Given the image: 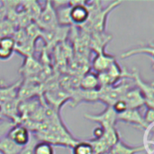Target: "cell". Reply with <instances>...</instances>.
I'll list each match as a JSON object with an SVG mask.
<instances>
[{"instance_id": "6da1fadb", "label": "cell", "mask_w": 154, "mask_h": 154, "mask_svg": "<svg viewBox=\"0 0 154 154\" xmlns=\"http://www.w3.org/2000/svg\"><path fill=\"white\" fill-rule=\"evenodd\" d=\"M34 23L42 31L53 30L59 26L57 22L56 11L52 5V2L47 1L45 3V5L42 7L39 16Z\"/></svg>"}, {"instance_id": "7a4b0ae2", "label": "cell", "mask_w": 154, "mask_h": 154, "mask_svg": "<svg viewBox=\"0 0 154 154\" xmlns=\"http://www.w3.org/2000/svg\"><path fill=\"white\" fill-rule=\"evenodd\" d=\"M130 79L133 80L134 85L135 88L141 92L143 97H144L145 103H146V107L149 108H153L154 103V84L153 82H146L144 81L141 75L140 72L137 69H134L132 71H130Z\"/></svg>"}, {"instance_id": "3957f363", "label": "cell", "mask_w": 154, "mask_h": 154, "mask_svg": "<svg viewBox=\"0 0 154 154\" xmlns=\"http://www.w3.org/2000/svg\"><path fill=\"white\" fill-rule=\"evenodd\" d=\"M45 100L52 110L59 114L60 107L68 101L70 100V92L65 88L54 87L50 88L45 91Z\"/></svg>"}, {"instance_id": "277c9868", "label": "cell", "mask_w": 154, "mask_h": 154, "mask_svg": "<svg viewBox=\"0 0 154 154\" xmlns=\"http://www.w3.org/2000/svg\"><path fill=\"white\" fill-rule=\"evenodd\" d=\"M84 117L89 121L97 123L104 130L116 128V125L117 123V115L112 106H106L104 111L97 115L85 114Z\"/></svg>"}, {"instance_id": "5b68a950", "label": "cell", "mask_w": 154, "mask_h": 154, "mask_svg": "<svg viewBox=\"0 0 154 154\" xmlns=\"http://www.w3.org/2000/svg\"><path fill=\"white\" fill-rule=\"evenodd\" d=\"M70 19L72 24L84 26L89 20V8L88 2L86 1H69Z\"/></svg>"}, {"instance_id": "8992f818", "label": "cell", "mask_w": 154, "mask_h": 154, "mask_svg": "<svg viewBox=\"0 0 154 154\" xmlns=\"http://www.w3.org/2000/svg\"><path fill=\"white\" fill-rule=\"evenodd\" d=\"M98 101H99L98 90L88 91L78 88H73V90L70 92L69 106L73 108L76 107L80 103H95Z\"/></svg>"}, {"instance_id": "52a82bcc", "label": "cell", "mask_w": 154, "mask_h": 154, "mask_svg": "<svg viewBox=\"0 0 154 154\" xmlns=\"http://www.w3.org/2000/svg\"><path fill=\"white\" fill-rule=\"evenodd\" d=\"M6 136L20 147L26 146L32 139L31 132L22 124L14 125L10 129Z\"/></svg>"}, {"instance_id": "ba28073f", "label": "cell", "mask_w": 154, "mask_h": 154, "mask_svg": "<svg viewBox=\"0 0 154 154\" xmlns=\"http://www.w3.org/2000/svg\"><path fill=\"white\" fill-rule=\"evenodd\" d=\"M117 122H123L137 128L145 129L148 126L139 109H126L124 113L117 115Z\"/></svg>"}, {"instance_id": "9c48e42d", "label": "cell", "mask_w": 154, "mask_h": 154, "mask_svg": "<svg viewBox=\"0 0 154 154\" xmlns=\"http://www.w3.org/2000/svg\"><path fill=\"white\" fill-rule=\"evenodd\" d=\"M115 61H116V59L115 56L108 54L106 51H102V52L97 53L96 57L93 60L92 67H93V69L95 70V73L101 74V73L106 72Z\"/></svg>"}, {"instance_id": "30bf717a", "label": "cell", "mask_w": 154, "mask_h": 154, "mask_svg": "<svg viewBox=\"0 0 154 154\" xmlns=\"http://www.w3.org/2000/svg\"><path fill=\"white\" fill-rule=\"evenodd\" d=\"M122 100L126 104L128 109H140L144 106H146L144 97L135 87L130 88L124 95Z\"/></svg>"}, {"instance_id": "8fae6325", "label": "cell", "mask_w": 154, "mask_h": 154, "mask_svg": "<svg viewBox=\"0 0 154 154\" xmlns=\"http://www.w3.org/2000/svg\"><path fill=\"white\" fill-rule=\"evenodd\" d=\"M42 71V65L33 57L24 58L23 66L21 68V73L25 78H31L38 75Z\"/></svg>"}, {"instance_id": "7c38bea8", "label": "cell", "mask_w": 154, "mask_h": 154, "mask_svg": "<svg viewBox=\"0 0 154 154\" xmlns=\"http://www.w3.org/2000/svg\"><path fill=\"white\" fill-rule=\"evenodd\" d=\"M79 88L88 91H97L100 89L98 76L95 72H87L80 79Z\"/></svg>"}, {"instance_id": "4fadbf2b", "label": "cell", "mask_w": 154, "mask_h": 154, "mask_svg": "<svg viewBox=\"0 0 154 154\" xmlns=\"http://www.w3.org/2000/svg\"><path fill=\"white\" fill-rule=\"evenodd\" d=\"M112 40V35L106 34L105 32H93L91 41H90V45L92 49L97 52H102L105 51V48L107 45V43Z\"/></svg>"}, {"instance_id": "5bb4252c", "label": "cell", "mask_w": 154, "mask_h": 154, "mask_svg": "<svg viewBox=\"0 0 154 154\" xmlns=\"http://www.w3.org/2000/svg\"><path fill=\"white\" fill-rule=\"evenodd\" d=\"M143 152V146H130L119 140L110 150V154H137Z\"/></svg>"}, {"instance_id": "9a60e30c", "label": "cell", "mask_w": 154, "mask_h": 154, "mask_svg": "<svg viewBox=\"0 0 154 154\" xmlns=\"http://www.w3.org/2000/svg\"><path fill=\"white\" fill-rule=\"evenodd\" d=\"M21 8L23 11H24L35 22L37 17L39 16L42 7L41 5L36 1H24L21 2Z\"/></svg>"}, {"instance_id": "2e32d148", "label": "cell", "mask_w": 154, "mask_h": 154, "mask_svg": "<svg viewBox=\"0 0 154 154\" xmlns=\"http://www.w3.org/2000/svg\"><path fill=\"white\" fill-rule=\"evenodd\" d=\"M140 53L149 55L152 61H153V45H152V43H150L148 45L139 46V47L134 48L132 50H128V51H125L124 53H122L120 57H121V59H126L133 55H137Z\"/></svg>"}, {"instance_id": "e0dca14e", "label": "cell", "mask_w": 154, "mask_h": 154, "mask_svg": "<svg viewBox=\"0 0 154 154\" xmlns=\"http://www.w3.org/2000/svg\"><path fill=\"white\" fill-rule=\"evenodd\" d=\"M143 151H145L147 154H153L154 152V133L153 124L149 125L144 129L143 134V144L142 145Z\"/></svg>"}, {"instance_id": "ac0fdd59", "label": "cell", "mask_w": 154, "mask_h": 154, "mask_svg": "<svg viewBox=\"0 0 154 154\" xmlns=\"http://www.w3.org/2000/svg\"><path fill=\"white\" fill-rule=\"evenodd\" d=\"M23 147H20L7 136L0 140V154H19Z\"/></svg>"}, {"instance_id": "d6986e66", "label": "cell", "mask_w": 154, "mask_h": 154, "mask_svg": "<svg viewBox=\"0 0 154 154\" xmlns=\"http://www.w3.org/2000/svg\"><path fill=\"white\" fill-rule=\"evenodd\" d=\"M71 149L72 154H94L93 148L88 141H79Z\"/></svg>"}, {"instance_id": "ffe728a7", "label": "cell", "mask_w": 154, "mask_h": 154, "mask_svg": "<svg viewBox=\"0 0 154 154\" xmlns=\"http://www.w3.org/2000/svg\"><path fill=\"white\" fill-rule=\"evenodd\" d=\"M33 154H55L54 147L42 141H37V143L33 146Z\"/></svg>"}, {"instance_id": "44dd1931", "label": "cell", "mask_w": 154, "mask_h": 154, "mask_svg": "<svg viewBox=\"0 0 154 154\" xmlns=\"http://www.w3.org/2000/svg\"><path fill=\"white\" fill-rule=\"evenodd\" d=\"M16 28L14 24L6 20H0V39L7 36H12Z\"/></svg>"}, {"instance_id": "7402d4cb", "label": "cell", "mask_w": 154, "mask_h": 154, "mask_svg": "<svg viewBox=\"0 0 154 154\" xmlns=\"http://www.w3.org/2000/svg\"><path fill=\"white\" fill-rule=\"evenodd\" d=\"M15 47H16V44L12 36H7V37H4L0 39V48L15 51Z\"/></svg>"}, {"instance_id": "603a6c76", "label": "cell", "mask_w": 154, "mask_h": 154, "mask_svg": "<svg viewBox=\"0 0 154 154\" xmlns=\"http://www.w3.org/2000/svg\"><path fill=\"white\" fill-rule=\"evenodd\" d=\"M14 125H16V124H14V123H13V122H11L9 120H7V121L3 120V119L0 120V140L7 135L10 129Z\"/></svg>"}, {"instance_id": "cb8c5ba5", "label": "cell", "mask_w": 154, "mask_h": 154, "mask_svg": "<svg viewBox=\"0 0 154 154\" xmlns=\"http://www.w3.org/2000/svg\"><path fill=\"white\" fill-rule=\"evenodd\" d=\"M37 141H38V140L35 138V136H32V139H31L30 143H29L26 146H24V147L22 149V151L20 152V153L19 154H33V152H32L33 146H34V144L37 143Z\"/></svg>"}, {"instance_id": "d4e9b609", "label": "cell", "mask_w": 154, "mask_h": 154, "mask_svg": "<svg viewBox=\"0 0 154 154\" xmlns=\"http://www.w3.org/2000/svg\"><path fill=\"white\" fill-rule=\"evenodd\" d=\"M143 119L145 121V123L149 125L153 124L154 122V113H153V108H149L147 107V110L143 116Z\"/></svg>"}, {"instance_id": "484cf974", "label": "cell", "mask_w": 154, "mask_h": 154, "mask_svg": "<svg viewBox=\"0 0 154 154\" xmlns=\"http://www.w3.org/2000/svg\"><path fill=\"white\" fill-rule=\"evenodd\" d=\"M14 53V51L0 48V60H8L9 59L12 58Z\"/></svg>"}, {"instance_id": "4316f807", "label": "cell", "mask_w": 154, "mask_h": 154, "mask_svg": "<svg viewBox=\"0 0 154 154\" xmlns=\"http://www.w3.org/2000/svg\"><path fill=\"white\" fill-rule=\"evenodd\" d=\"M104 133H105V130L98 126V127H96L93 131V136H94V139H100L103 135H104Z\"/></svg>"}, {"instance_id": "83f0119b", "label": "cell", "mask_w": 154, "mask_h": 154, "mask_svg": "<svg viewBox=\"0 0 154 154\" xmlns=\"http://www.w3.org/2000/svg\"><path fill=\"white\" fill-rule=\"evenodd\" d=\"M102 154H110V151L109 152H104V153Z\"/></svg>"}]
</instances>
